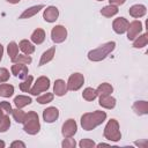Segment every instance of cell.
<instances>
[{
	"instance_id": "d4e9b609",
	"label": "cell",
	"mask_w": 148,
	"mask_h": 148,
	"mask_svg": "<svg viewBox=\"0 0 148 148\" xmlns=\"http://www.w3.org/2000/svg\"><path fill=\"white\" fill-rule=\"evenodd\" d=\"M117 13H118V7L114 5H108L101 9V14L105 17H111V16L116 15Z\"/></svg>"
},
{
	"instance_id": "52a82bcc",
	"label": "cell",
	"mask_w": 148,
	"mask_h": 148,
	"mask_svg": "<svg viewBox=\"0 0 148 148\" xmlns=\"http://www.w3.org/2000/svg\"><path fill=\"white\" fill-rule=\"evenodd\" d=\"M126 31H127V38L130 40H133L142 31V23L140 21H138V20L132 21L131 23H128V27H127Z\"/></svg>"
},
{
	"instance_id": "6da1fadb",
	"label": "cell",
	"mask_w": 148,
	"mask_h": 148,
	"mask_svg": "<svg viewBox=\"0 0 148 148\" xmlns=\"http://www.w3.org/2000/svg\"><path fill=\"white\" fill-rule=\"evenodd\" d=\"M106 118V113L104 111H94V112H88L84 113L81 117V125L83 130L90 131L95 128L96 126L101 125Z\"/></svg>"
},
{
	"instance_id": "b9f144b4",
	"label": "cell",
	"mask_w": 148,
	"mask_h": 148,
	"mask_svg": "<svg viewBox=\"0 0 148 148\" xmlns=\"http://www.w3.org/2000/svg\"><path fill=\"white\" fill-rule=\"evenodd\" d=\"M109 145L108 143H99V145H97V147H108Z\"/></svg>"
},
{
	"instance_id": "ee69618b",
	"label": "cell",
	"mask_w": 148,
	"mask_h": 148,
	"mask_svg": "<svg viewBox=\"0 0 148 148\" xmlns=\"http://www.w3.org/2000/svg\"><path fill=\"white\" fill-rule=\"evenodd\" d=\"M97 1H103V0H97Z\"/></svg>"
},
{
	"instance_id": "277c9868",
	"label": "cell",
	"mask_w": 148,
	"mask_h": 148,
	"mask_svg": "<svg viewBox=\"0 0 148 148\" xmlns=\"http://www.w3.org/2000/svg\"><path fill=\"white\" fill-rule=\"evenodd\" d=\"M104 136L108 140H111V141H118V140H120L121 134H120V131H119L118 121L116 119L109 120V123L106 124V126L104 128Z\"/></svg>"
},
{
	"instance_id": "d6986e66",
	"label": "cell",
	"mask_w": 148,
	"mask_h": 148,
	"mask_svg": "<svg viewBox=\"0 0 148 148\" xmlns=\"http://www.w3.org/2000/svg\"><path fill=\"white\" fill-rule=\"evenodd\" d=\"M10 126L9 117L2 109H0V132H6Z\"/></svg>"
},
{
	"instance_id": "9c48e42d",
	"label": "cell",
	"mask_w": 148,
	"mask_h": 148,
	"mask_svg": "<svg viewBox=\"0 0 148 148\" xmlns=\"http://www.w3.org/2000/svg\"><path fill=\"white\" fill-rule=\"evenodd\" d=\"M77 126L75 120L73 119H68L64 125H62V135L65 138H72L75 133H76Z\"/></svg>"
},
{
	"instance_id": "603a6c76",
	"label": "cell",
	"mask_w": 148,
	"mask_h": 148,
	"mask_svg": "<svg viewBox=\"0 0 148 148\" xmlns=\"http://www.w3.org/2000/svg\"><path fill=\"white\" fill-rule=\"evenodd\" d=\"M45 39V31L40 28H37L32 35H31V40L35 43V44H42Z\"/></svg>"
},
{
	"instance_id": "f1b7e54d",
	"label": "cell",
	"mask_w": 148,
	"mask_h": 148,
	"mask_svg": "<svg viewBox=\"0 0 148 148\" xmlns=\"http://www.w3.org/2000/svg\"><path fill=\"white\" fill-rule=\"evenodd\" d=\"M147 43H148L147 34H143V35H141V36H138V37H136V39H135V40H134V43H133V46H134V47H136V49H140V47L146 46V45H147Z\"/></svg>"
},
{
	"instance_id": "d6a6232c",
	"label": "cell",
	"mask_w": 148,
	"mask_h": 148,
	"mask_svg": "<svg viewBox=\"0 0 148 148\" xmlns=\"http://www.w3.org/2000/svg\"><path fill=\"white\" fill-rule=\"evenodd\" d=\"M52 99H53V94H51V92H46V94H44V95L37 97V102H38L39 104L50 103V102H52Z\"/></svg>"
},
{
	"instance_id": "3957f363",
	"label": "cell",
	"mask_w": 148,
	"mask_h": 148,
	"mask_svg": "<svg viewBox=\"0 0 148 148\" xmlns=\"http://www.w3.org/2000/svg\"><path fill=\"white\" fill-rule=\"evenodd\" d=\"M24 132H27L28 134H37L40 130V125H39V120H38V114L35 111H30L28 113H25V118H24Z\"/></svg>"
},
{
	"instance_id": "7c38bea8",
	"label": "cell",
	"mask_w": 148,
	"mask_h": 148,
	"mask_svg": "<svg viewBox=\"0 0 148 148\" xmlns=\"http://www.w3.org/2000/svg\"><path fill=\"white\" fill-rule=\"evenodd\" d=\"M58 16H59V10H58V8L57 7H54V6H50V7H47L45 10H44V13H43V17H44V20L46 21V22H54L57 18H58Z\"/></svg>"
},
{
	"instance_id": "5b68a950",
	"label": "cell",
	"mask_w": 148,
	"mask_h": 148,
	"mask_svg": "<svg viewBox=\"0 0 148 148\" xmlns=\"http://www.w3.org/2000/svg\"><path fill=\"white\" fill-rule=\"evenodd\" d=\"M49 88H50V80H49V77H46V76H40V77H38V79L36 80L34 87L30 89L29 92H30L31 95L37 96V95H39L40 92L46 91Z\"/></svg>"
},
{
	"instance_id": "60d3db41",
	"label": "cell",
	"mask_w": 148,
	"mask_h": 148,
	"mask_svg": "<svg viewBox=\"0 0 148 148\" xmlns=\"http://www.w3.org/2000/svg\"><path fill=\"white\" fill-rule=\"evenodd\" d=\"M9 3H17V2H20V0H7Z\"/></svg>"
},
{
	"instance_id": "cb8c5ba5",
	"label": "cell",
	"mask_w": 148,
	"mask_h": 148,
	"mask_svg": "<svg viewBox=\"0 0 148 148\" xmlns=\"http://www.w3.org/2000/svg\"><path fill=\"white\" fill-rule=\"evenodd\" d=\"M96 91H97L98 96H106V95H111V92L113 91V88H112L111 84L104 82V83H102L97 87Z\"/></svg>"
},
{
	"instance_id": "7a4b0ae2",
	"label": "cell",
	"mask_w": 148,
	"mask_h": 148,
	"mask_svg": "<svg viewBox=\"0 0 148 148\" xmlns=\"http://www.w3.org/2000/svg\"><path fill=\"white\" fill-rule=\"evenodd\" d=\"M116 47V43L114 42H108L101 46H98L97 49L90 51L88 53V59L91 61H101L103 59H105Z\"/></svg>"
},
{
	"instance_id": "5bb4252c",
	"label": "cell",
	"mask_w": 148,
	"mask_h": 148,
	"mask_svg": "<svg viewBox=\"0 0 148 148\" xmlns=\"http://www.w3.org/2000/svg\"><path fill=\"white\" fill-rule=\"evenodd\" d=\"M67 83H65L64 80L61 79H58L56 80L54 82V86H53V91L57 96H64L66 92H67Z\"/></svg>"
},
{
	"instance_id": "1f68e13d",
	"label": "cell",
	"mask_w": 148,
	"mask_h": 148,
	"mask_svg": "<svg viewBox=\"0 0 148 148\" xmlns=\"http://www.w3.org/2000/svg\"><path fill=\"white\" fill-rule=\"evenodd\" d=\"M31 61H32V59L28 54H17V57L13 60V62H15V64H24V65H28Z\"/></svg>"
},
{
	"instance_id": "836d02e7",
	"label": "cell",
	"mask_w": 148,
	"mask_h": 148,
	"mask_svg": "<svg viewBox=\"0 0 148 148\" xmlns=\"http://www.w3.org/2000/svg\"><path fill=\"white\" fill-rule=\"evenodd\" d=\"M79 146H80L81 148H90V147H95L96 145H95V142H94L92 140H90V139H82V140L80 141Z\"/></svg>"
},
{
	"instance_id": "ab89813d",
	"label": "cell",
	"mask_w": 148,
	"mask_h": 148,
	"mask_svg": "<svg viewBox=\"0 0 148 148\" xmlns=\"http://www.w3.org/2000/svg\"><path fill=\"white\" fill-rule=\"evenodd\" d=\"M2 54H3V47H2V45L0 44V61H1V59H2Z\"/></svg>"
},
{
	"instance_id": "4316f807",
	"label": "cell",
	"mask_w": 148,
	"mask_h": 148,
	"mask_svg": "<svg viewBox=\"0 0 148 148\" xmlns=\"http://www.w3.org/2000/svg\"><path fill=\"white\" fill-rule=\"evenodd\" d=\"M7 51H8V56L10 58V60L13 61L18 54V45L15 42H10L7 46Z\"/></svg>"
},
{
	"instance_id": "8d00e7d4",
	"label": "cell",
	"mask_w": 148,
	"mask_h": 148,
	"mask_svg": "<svg viewBox=\"0 0 148 148\" xmlns=\"http://www.w3.org/2000/svg\"><path fill=\"white\" fill-rule=\"evenodd\" d=\"M75 145H76L75 140L72 139V138H66L64 140V142H62V147L64 148H73V147H75Z\"/></svg>"
},
{
	"instance_id": "8992f818",
	"label": "cell",
	"mask_w": 148,
	"mask_h": 148,
	"mask_svg": "<svg viewBox=\"0 0 148 148\" xmlns=\"http://www.w3.org/2000/svg\"><path fill=\"white\" fill-rule=\"evenodd\" d=\"M83 82H84L83 75L80 74V73H74V74H72V75L69 76V79H68L67 89H68V90H73V91L79 90V89L82 87Z\"/></svg>"
},
{
	"instance_id": "e0dca14e",
	"label": "cell",
	"mask_w": 148,
	"mask_h": 148,
	"mask_svg": "<svg viewBox=\"0 0 148 148\" xmlns=\"http://www.w3.org/2000/svg\"><path fill=\"white\" fill-rule=\"evenodd\" d=\"M99 105L105 109H113L116 105V99L111 97V95L99 96Z\"/></svg>"
},
{
	"instance_id": "9a60e30c",
	"label": "cell",
	"mask_w": 148,
	"mask_h": 148,
	"mask_svg": "<svg viewBox=\"0 0 148 148\" xmlns=\"http://www.w3.org/2000/svg\"><path fill=\"white\" fill-rule=\"evenodd\" d=\"M44 8V6L43 5H37V6H34V7H30V8H28V9H25L21 15H20V17L18 18H21V20H23V18H30V17H32L34 15H36L40 9H43Z\"/></svg>"
},
{
	"instance_id": "ac0fdd59",
	"label": "cell",
	"mask_w": 148,
	"mask_h": 148,
	"mask_svg": "<svg viewBox=\"0 0 148 148\" xmlns=\"http://www.w3.org/2000/svg\"><path fill=\"white\" fill-rule=\"evenodd\" d=\"M31 102H32V99L29 96H24V95H18V96H16L14 98V104L18 109H22V108L29 105Z\"/></svg>"
},
{
	"instance_id": "ba28073f",
	"label": "cell",
	"mask_w": 148,
	"mask_h": 148,
	"mask_svg": "<svg viewBox=\"0 0 148 148\" xmlns=\"http://www.w3.org/2000/svg\"><path fill=\"white\" fill-rule=\"evenodd\" d=\"M67 37V30L62 25H56L51 31V38L54 43H62Z\"/></svg>"
},
{
	"instance_id": "2e32d148",
	"label": "cell",
	"mask_w": 148,
	"mask_h": 148,
	"mask_svg": "<svg viewBox=\"0 0 148 148\" xmlns=\"http://www.w3.org/2000/svg\"><path fill=\"white\" fill-rule=\"evenodd\" d=\"M146 10H147V9H146V7H145L143 5H134V6H132V7L130 8L128 13H130L131 16L138 18V17L143 16V15L146 14Z\"/></svg>"
},
{
	"instance_id": "4dcf8cb0",
	"label": "cell",
	"mask_w": 148,
	"mask_h": 148,
	"mask_svg": "<svg viewBox=\"0 0 148 148\" xmlns=\"http://www.w3.org/2000/svg\"><path fill=\"white\" fill-rule=\"evenodd\" d=\"M12 116H13V118H14V120L16 123H23L24 118H25V113L18 108H16V109H14L12 111Z\"/></svg>"
},
{
	"instance_id": "8fae6325",
	"label": "cell",
	"mask_w": 148,
	"mask_h": 148,
	"mask_svg": "<svg viewBox=\"0 0 148 148\" xmlns=\"http://www.w3.org/2000/svg\"><path fill=\"white\" fill-rule=\"evenodd\" d=\"M58 117H59V111L54 106H50L43 111V118L46 123H53L58 119Z\"/></svg>"
},
{
	"instance_id": "484cf974",
	"label": "cell",
	"mask_w": 148,
	"mask_h": 148,
	"mask_svg": "<svg viewBox=\"0 0 148 148\" xmlns=\"http://www.w3.org/2000/svg\"><path fill=\"white\" fill-rule=\"evenodd\" d=\"M14 94V87L8 83L0 84V96L2 97H10Z\"/></svg>"
},
{
	"instance_id": "f546056e",
	"label": "cell",
	"mask_w": 148,
	"mask_h": 148,
	"mask_svg": "<svg viewBox=\"0 0 148 148\" xmlns=\"http://www.w3.org/2000/svg\"><path fill=\"white\" fill-rule=\"evenodd\" d=\"M31 84H32V76L29 75L24 79L23 82L20 83V89L23 91V92H29L30 89H31Z\"/></svg>"
},
{
	"instance_id": "ffe728a7",
	"label": "cell",
	"mask_w": 148,
	"mask_h": 148,
	"mask_svg": "<svg viewBox=\"0 0 148 148\" xmlns=\"http://www.w3.org/2000/svg\"><path fill=\"white\" fill-rule=\"evenodd\" d=\"M18 47H20V50L23 52V54H28V56H30V54L34 53V51H35V46H34L29 40H27V39L21 40L20 44H18Z\"/></svg>"
},
{
	"instance_id": "83f0119b",
	"label": "cell",
	"mask_w": 148,
	"mask_h": 148,
	"mask_svg": "<svg viewBox=\"0 0 148 148\" xmlns=\"http://www.w3.org/2000/svg\"><path fill=\"white\" fill-rule=\"evenodd\" d=\"M97 96H98V94H97L96 89L90 88V87L86 88V89L83 90V92H82V97H83L86 101H94Z\"/></svg>"
},
{
	"instance_id": "e575fe53",
	"label": "cell",
	"mask_w": 148,
	"mask_h": 148,
	"mask_svg": "<svg viewBox=\"0 0 148 148\" xmlns=\"http://www.w3.org/2000/svg\"><path fill=\"white\" fill-rule=\"evenodd\" d=\"M0 109H2V110H3V112H6L7 114H10V113H12V111H13V109H12V106H10L9 102H6V101L0 102Z\"/></svg>"
},
{
	"instance_id": "f35d334b",
	"label": "cell",
	"mask_w": 148,
	"mask_h": 148,
	"mask_svg": "<svg viewBox=\"0 0 148 148\" xmlns=\"http://www.w3.org/2000/svg\"><path fill=\"white\" fill-rule=\"evenodd\" d=\"M10 147H22V148H24L25 145H24L23 142H21V141H15V142H13V143L10 145Z\"/></svg>"
},
{
	"instance_id": "30bf717a",
	"label": "cell",
	"mask_w": 148,
	"mask_h": 148,
	"mask_svg": "<svg viewBox=\"0 0 148 148\" xmlns=\"http://www.w3.org/2000/svg\"><path fill=\"white\" fill-rule=\"evenodd\" d=\"M128 23H130V22H128L125 17H118V18H116V20L113 21V23H112V28H113L114 32L121 35V34L126 32L127 27H128Z\"/></svg>"
},
{
	"instance_id": "7bdbcfd3",
	"label": "cell",
	"mask_w": 148,
	"mask_h": 148,
	"mask_svg": "<svg viewBox=\"0 0 148 148\" xmlns=\"http://www.w3.org/2000/svg\"><path fill=\"white\" fill-rule=\"evenodd\" d=\"M0 147H1V148L5 147V142H3V141H0Z\"/></svg>"
},
{
	"instance_id": "4fadbf2b",
	"label": "cell",
	"mask_w": 148,
	"mask_h": 148,
	"mask_svg": "<svg viewBox=\"0 0 148 148\" xmlns=\"http://www.w3.org/2000/svg\"><path fill=\"white\" fill-rule=\"evenodd\" d=\"M12 74L18 79H25L28 76V67L24 64H15L12 66Z\"/></svg>"
},
{
	"instance_id": "d590c367",
	"label": "cell",
	"mask_w": 148,
	"mask_h": 148,
	"mask_svg": "<svg viewBox=\"0 0 148 148\" xmlns=\"http://www.w3.org/2000/svg\"><path fill=\"white\" fill-rule=\"evenodd\" d=\"M9 79V72L6 68H0V83L6 82Z\"/></svg>"
},
{
	"instance_id": "74e56055",
	"label": "cell",
	"mask_w": 148,
	"mask_h": 148,
	"mask_svg": "<svg viewBox=\"0 0 148 148\" xmlns=\"http://www.w3.org/2000/svg\"><path fill=\"white\" fill-rule=\"evenodd\" d=\"M110 1V5H114V6H119V5H123L126 0H109Z\"/></svg>"
},
{
	"instance_id": "7402d4cb",
	"label": "cell",
	"mask_w": 148,
	"mask_h": 148,
	"mask_svg": "<svg viewBox=\"0 0 148 148\" xmlns=\"http://www.w3.org/2000/svg\"><path fill=\"white\" fill-rule=\"evenodd\" d=\"M54 53H56V47H51L49 50H46L43 54H42V58H40V61H39V66H43L45 64H47L49 61H51L54 57Z\"/></svg>"
},
{
	"instance_id": "44dd1931",
	"label": "cell",
	"mask_w": 148,
	"mask_h": 148,
	"mask_svg": "<svg viewBox=\"0 0 148 148\" xmlns=\"http://www.w3.org/2000/svg\"><path fill=\"white\" fill-rule=\"evenodd\" d=\"M133 110L138 114H147L148 113V103L146 101L135 102L133 104Z\"/></svg>"
}]
</instances>
